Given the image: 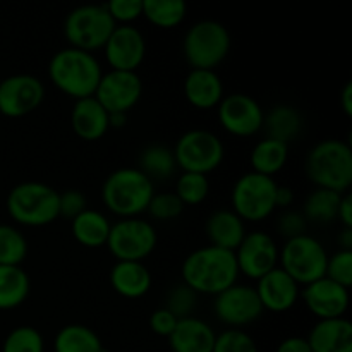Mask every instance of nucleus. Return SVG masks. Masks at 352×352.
Returning <instances> with one entry per match:
<instances>
[{"label":"nucleus","mask_w":352,"mask_h":352,"mask_svg":"<svg viewBox=\"0 0 352 352\" xmlns=\"http://www.w3.org/2000/svg\"><path fill=\"white\" fill-rule=\"evenodd\" d=\"M198 296L199 294H196L191 287L181 282L167 292L164 308H167L177 320L188 318L195 313L196 305H198Z\"/></svg>","instance_id":"e433bc0d"},{"label":"nucleus","mask_w":352,"mask_h":352,"mask_svg":"<svg viewBox=\"0 0 352 352\" xmlns=\"http://www.w3.org/2000/svg\"><path fill=\"white\" fill-rule=\"evenodd\" d=\"M54 352H107L93 329L79 323L62 327L54 339Z\"/></svg>","instance_id":"c756f323"},{"label":"nucleus","mask_w":352,"mask_h":352,"mask_svg":"<svg viewBox=\"0 0 352 352\" xmlns=\"http://www.w3.org/2000/svg\"><path fill=\"white\" fill-rule=\"evenodd\" d=\"M337 243H339L340 250L352 251V229H347V227H342L339 237H337Z\"/></svg>","instance_id":"8fccbe9b"},{"label":"nucleus","mask_w":352,"mask_h":352,"mask_svg":"<svg viewBox=\"0 0 352 352\" xmlns=\"http://www.w3.org/2000/svg\"><path fill=\"white\" fill-rule=\"evenodd\" d=\"M174 192L184 206L199 205L210 195L208 175L196 174V172H182L175 181Z\"/></svg>","instance_id":"f704fd0d"},{"label":"nucleus","mask_w":352,"mask_h":352,"mask_svg":"<svg viewBox=\"0 0 352 352\" xmlns=\"http://www.w3.org/2000/svg\"><path fill=\"white\" fill-rule=\"evenodd\" d=\"M28 256V241L19 229L0 223V265L21 267Z\"/></svg>","instance_id":"72a5a7b5"},{"label":"nucleus","mask_w":352,"mask_h":352,"mask_svg":"<svg viewBox=\"0 0 352 352\" xmlns=\"http://www.w3.org/2000/svg\"><path fill=\"white\" fill-rule=\"evenodd\" d=\"M103 52L112 71L136 72L146 57V38L143 31L133 24H117Z\"/></svg>","instance_id":"f3484780"},{"label":"nucleus","mask_w":352,"mask_h":352,"mask_svg":"<svg viewBox=\"0 0 352 352\" xmlns=\"http://www.w3.org/2000/svg\"><path fill=\"white\" fill-rule=\"evenodd\" d=\"M140 168L143 174L153 181H165V179L172 177L174 172L177 170V164H175L174 151L172 148L165 146V144H150L144 148L140 155Z\"/></svg>","instance_id":"2f4dec72"},{"label":"nucleus","mask_w":352,"mask_h":352,"mask_svg":"<svg viewBox=\"0 0 352 352\" xmlns=\"http://www.w3.org/2000/svg\"><path fill=\"white\" fill-rule=\"evenodd\" d=\"M329 251L311 234L285 239L284 246L278 248V267L299 285L311 284L325 277Z\"/></svg>","instance_id":"0eeeda50"},{"label":"nucleus","mask_w":352,"mask_h":352,"mask_svg":"<svg viewBox=\"0 0 352 352\" xmlns=\"http://www.w3.org/2000/svg\"><path fill=\"white\" fill-rule=\"evenodd\" d=\"M263 306L256 289L248 284H234L215 296L213 313L229 329H241L251 325L263 315Z\"/></svg>","instance_id":"f8f14e48"},{"label":"nucleus","mask_w":352,"mask_h":352,"mask_svg":"<svg viewBox=\"0 0 352 352\" xmlns=\"http://www.w3.org/2000/svg\"><path fill=\"white\" fill-rule=\"evenodd\" d=\"M205 232L212 246L236 251L248 230L246 222L236 212H232L230 208H220L208 215Z\"/></svg>","instance_id":"b1692460"},{"label":"nucleus","mask_w":352,"mask_h":352,"mask_svg":"<svg viewBox=\"0 0 352 352\" xmlns=\"http://www.w3.org/2000/svg\"><path fill=\"white\" fill-rule=\"evenodd\" d=\"M212 352H260V349L250 333L241 329H229L217 333Z\"/></svg>","instance_id":"4c0bfd02"},{"label":"nucleus","mask_w":352,"mask_h":352,"mask_svg":"<svg viewBox=\"0 0 352 352\" xmlns=\"http://www.w3.org/2000/svg\"><path fill=\"white\" fill-rule=\"evenodd\" d=\"M217 117L223 131L237 138H250L263 129L265 110L254 96L230 93L217 105Z\"/></svg>","instance_id":"ddd939ff"},{"label":"nucleus","mask_w":352,"mask_h":352,"mask_svg":"<svg viewBox=\"0 0 352 352\" xmlns=\"http://www.w3.org/2000/svg\"><path fill=\"white\" fill-rule=\"evenodd\" d=\"M277 230L285 239H291V237L306 234V230H308V220L302 215L301 210H282L280 215L277 217Z\"/></svg>","instance_id":"79ce46f5"},{"label":"nucleus","mask_w":352,"mask_h":352,"mask_svg":"<svg viewBox=\"0 0 352 352\" xmlns=\"http://www.w3.org/2000/svg\"><path fill=\"white\" fill-rule=\"evenodd\" d=\"M184 0H143V16L157 28H175L186 19Z\"/></svg>","instance_id":"473e14b6"},{"label":"nucleus","mask_w":352,"mask_h":352,"mask_svg":"<svg viewBox=\"0 0 352 352\" xmlns=\"http://www.w3.org/2000/svg\"><path fill=\"white\" fill-rule=\"evenodd\" d=\"M325 277L349 289L352 285V251L339 250L329 254Z\"/></svg>","instance_id":"ea45409f"},{"label":"nucleus","mask_w":352,"mask_h":352,"mask_svg":"<svg viewBox=\"0 0 352 352\" xmlns=\"http://www.w3.org/2000/svg\"><path fill=\"white\" fill-rule=\"evenodd\" d=\"M110 227L112 223H110L109 217L95 208H86L85 212L71 220L72 237L86 248L105 246Z\"/></svg>","instance_id":"bb28decb"},{"label":"nucleus","mask_w":352,"mask_h":352,"mask_svg":"<svg viewBox=\"0 0 352 352\" xmlns=\"http://www.w3.org/2000/svg\"><path fill=\"white\" fill-rule=\"evenodd\" d=\"M306 340L311 352H352V323L344 316L318 320Z\"/></svg>","instance_id":"5701e85b"},{"label":"nucleus","mask_w":352,"mask_h":352,"mask_svg":"<svg viewBox=\"0 0 352 352\" xmlns=\"http://www.w3.org/2000/svg\"><path fill=\"white\" fill-rule=\"evenodd\" d=\"M71 127L85 141H98L110 129L109 112L95 96L74 100L71 110Z\"/></svg>","instance_id":"4be33fe9"},{"label":"nucleus","mask_w":352,"mask_h":352,"mask_svg":"<svg viewBox=\"0 0 352 352\" xmlns=\"http://www.w3.org/2000/svg\"><path fill=\"white\" fill-rule=\"evenodd\" d=\"M277 181L250 170L236 179L230 191V205L244 222H261L275 212Z\"/></svg>","instance_id":"1a4fd4ad"},{"label":"nucleus","mask_w":352,"mask_h":352,"mask_svg":"<svg viewBox=\"0 0 352 352\" xmlns=\"http://www.w3.org/2000/svg\"><path fill=\"white\" fill-rule=\"evenodd\" d=\"M116 26L105 3H85L74 7L65 16L64 36L69 47L93 54L105 47Z\"/></svg>","instance_id":"6e6552de"},{"label":"nucleus","mask_w":352,"mask_h":352,"mask_svg":"<svg viewBox=\"0 0 352 352\" xmlns=\"http://www.w3.org/2000/svg\"><path fill=\"white\" fill-rule=\"evenodd\" d=\"M234 254L239 274L251 280H258L278 267V246L274 237L265 230L246 232Z\"/></svg>","instance_id":"2eb2a0df"},{"label":"nucleus","mask_w":352,"mask_h":352,"mask_svg":"<svg viewBox=\"0 0 352 352\" xmlns=\"http://www.w3.org/2000/svg\"><path fill=\"white\" fill-rule=\"evenodd\" d=\"M10 219L24 227H43L58 219V191L40 181H24L7 195Z\"/></svg>","instance_id":"39448f33"},{"label":"nucleus","mask_w":352,"mask_h":352,"mask_svg":"<svg viewBox=\"0 0 352 352\" xmlns=\"http://www.w3.org/2000/svg\"><path fill=\"white\" fill-rule=\"evenodd\" d=\"M158 234L153 223L141 217L120 219L110 227L105 246L117 261H143L155 251Z\"/></svg>","instance_id":"9b49d317"},{"label":"nucleus","mask_w":352,"mask_h":352,"mask_svg":"<svg viewBox=\"0 0 352 352\" xmlns=\"http://www.w3.org/2000/svg\"><path fill=\"white\" fill-rule=\"evenodd\" d=\"M31 291L30 275L23 267L0 265V311L19 308Z\"/></svg>","instance_id":"c85d7f7f"},{"label":"nucleus","mask_w":352,"mask_h":352,"mask_svg":"<svg viewBox=\"0 0 352 352\" xmlns=\"http://www.w3.org/2000/svg\"><path fill=\"white\" fill-rule=\"evenodd\" d=\"M2 352H45L43 336L34 327H16L3 339Z\"/></svg>","instance_id":"c9c22d12"},{"label":"nucleus","mask_w":352,"mask_h":352,"mask_svg":"<svg viewBox=\"0 0 352 352\" xmlns=\"http://www.w3.org/2000/svg\"><path fill=\"white\" fill-rule=\"evenodd\" d=\"M302 126H305V120L296 107L289 103H278L265 113L261 131L267 133V138L289 144L301 134Z\"/></svg>","instance_id":"a878e982"},{"label":"nucleus","mask_w":352,"mask_h":352,"mask_svg":"<svg viewBox=\"0 0 352 352\" xmlns=\"http://www.w3.org/2000/svg\"><path fill=\"white\" fill-rule=\"evenodd\" d=\"M153 277L143 261H117L110 270V285L119 296L140 299L151 289Z\"/></svg>","instance_id":"393cba45"},{"label":"nucleus","mask_w":352,"mask_h":352,"mask_svg":"<svg viewBox=\"0 0 352 352\" xmlns=\"http://www.w3.org/2000/svg\"><path fill=\"white\" fill-rule=\"evenodd\" d=\"M232 47L229 28L215 19H201L188 28L182 38V55L191 69L219 67Z\"/></svg>","instance_id":"423d86ee"},{"label":"nucleus","mask_w":352,"mask_h":352,"mask_svg":"<svg viewBox=\"0 0 352 352\" xmlns=\"http://www.w3.org/2000/svg\"><path fill=\"white\" fill-rule=\"evenodd\" d=\"M184 96L196 109H215L226 96L222 78L212 69H191L184 78Z\"/></svg>","instance_id":"412c9836"},{"label":"nucleus","mask_w":352,"mask_h":352,"mask_svg":"<svg viewBox=\"0 0 352 352\" xmlns=\"http://www.w3.org/2000/svg\"><path fill=\"white\" fill-rule=\"evenodd\" d=\"M182 210H184V205H182L181 199L175 196V192L155 191V195L151 196L146 212L157 220H174L181 215Z\"/></svg>","instance_id":"58836bf2"},{"label":"nucleus","mask_w":352,"mask_h":352,"mask_svg":"<svg viewBox=\"0 0 352 352\" xmlns=\"http://www.w3.org/2000/svg\"><path fill=\"white\" fill-rule=\"evenodd\" d=\"M105 7L116 24H133L143 16V0H110Z\"/></svg>","instance_id":"a19ab883"},{"label":"nucleus","mask_w":352,"mask_h":352,"mask_svg":"<svg viewBox=\"0 0 352 352\" xmlns=\"http://www.w3.org/2000/svg\"><path fill=\"white\" fill-rule=\"evenodd\" d=\"M217 333L213 327L198 316L179 320L174 332L168 336L172 352H212Z\"/></svg>","instance_id":"aec40b11"},{"label":"nucleus","mask_w":352,"mask_h":352,"mask_svg":"<svg viewBox=\"0 0 352 352\" xmlns=\"http://www.w3.org/2000/svg\"><path fill=\"white\" fill-rule=\"evenodd\" d=\"M43 98V81L33 74H12L0 81V113L10 119H19L36 110Z\"/></svg>","instance_id":"4468645a"},{"label":"nucleus","mask_w":352,"mask_h":352,"mask_svg":"<svg viewBox=\"0 0 352 352\" xmlns=\"http://www.w3.org/2000/svg\"><path fill=\"white\" fill-rule=\"evenodd\" d=\"M155 195V184L138 167H120L107 175L102 186V201L119 219H133L144 213Z\"/></svg>","instance_id":"20e7f679"},{"label":"nucleus","mask_w":352,"mask_h":352,"mask_svg":"<svg viewBox=\"0 0 352 352\" xmlns=\"http://www.w3.org/2000/svg\"><path fill=\"white\" fill-rule=\"evenodd\" d=\"M127 124V113L116 112L109 113V126L110 127H124Z\"/></svg>","instance_id":"3c124183"},{"label":"nucleus","mask_w":352,"mask_h":352,"mask_svg":"<svg viewBox=\"0 0 352 352\" xmlns=\"http://www.w3.org/2000/svg\"><path fill=\"white\" fill-rule=\"evenodd\" d=\"M342 195L330 189L315 188L302 203V215L306 217L308 223H332L337 220V212H339V203Z\"/></svg>","instance_id":"7c9ffc66"},{"label":"nucleus","mask_w":352,"mask_h":352,"mask_svg":"<svg viewBox=\"0 0 352 352\" xmlns=\"http://www.w3.org/2000/svg\"><path fill=\"white\" fill-rule=\"evenodd\" d=\"M172 151L177 168L203 175L217 170L226 157L223 141L208 129H189L182 133Z\"/></svg>","instance_id":"9d476101"},{"label":"nucleus","mask_w":352,"mask_h":352,"mask_svg":"<svg viewBox=\"0 0 352 352\" xmlns=\"http://www.w3.org/2000/svg\"><path fill=\"white\" fill-rule=\"evenodd\" d=\"M337 219L342 223V227L352 229V195L351 192H344L339 203V212H337Z\"/></svg>","instance_id":"49530a36"},{"label":"nucleus","mask_w":352,"mask_h":352,"mask_svg":"<svg viewBox=\"0 0 352 352\" xmlns=\"http://www.w3.org/2000/svg\"><path fill=\"white\" fill-rule=\"evenodd\" d=\"M275 352H311L306 337H287V339L280 340Z\"/></svg>","instance_id":"a18cd8bd"},{"label":"nucleus","mask_w":352,"mask_h":352,"mask_svg":"<svg viewBox=\"0 0 352 352\" xmlns=\"http://www.w3.org/2000/svg\"><path fill=\"white\" fill-rule=\"evenodd\" d=\"M289 160V144L272 138H261L256 141L250 153L251 170L256 174L274 177L285 167Z\"/></svg>","instance_id":"cd10ccee"},{"label":"nucleus","mask_w":352,"mask_h":352,"mask_svg":"<svg viewBox=\"0 0 352 352\" xmlns=\"http://www.w3.org/2000/svg\"><path fill=\"white\" fill-rule=\"evenodd\" d=\"M143 95V81L138 72L107 71L103 72L95 89V98L109 113H127Z\"/></svg>","instance_id":"dca6fc26"},{"label":"nucleus","mask_w":352,"mask_h":352,"mask_svg":"<svg viewBox=\"0 0 352 352\" xmlns=\"http://www.w3.org/2000/svg\"><path fill=\"white\" fill-rule=\"evenodd\" d=\"M254 289L265 311L272 313H285L294 308L301 294V287L280 267L258 278Z\"/></svg>","instance_id":"6ab92c4d"},{"label":"nucleus","mask_w":352,"mask_h":352,"mask_svg":"<svg viewBox=\"0 0 352 352\" xmlns=\"http://www.w3.org/2000/svg\"><path fill=\"white\" fill-rule=\"evenodd\" d=\"M179 320L168 311L167 308H158L151 313L150 316V329L153 330V333L160 337H167L174 332L175 325H177Z\"/></svg>","instance_id":"c03bdc74"},{"label":"nucleus","mask_w":352,"mask_h":352,"mask_svg":"<svg viewBox=\"0 0 352 352\" xmlns=\"http://www.w3.org/2000/svg\"><path fill=\"white\" fill-rule=\"evenodd\" d=\"M103 69L91 52L64 47L52 55L48 62V78L52 85L74 100L95 95Z\"/></svg>","instance_id":"f03ea898"},{"label":"nucleus","mask_w":352,"mask_h":352,"mask_svg":"<svg viewBox=\"0 0 352 352\" xmlns=\"http://www.w3.org/2000/svg\"><path fill=\"white\" fill-rule=\"evenodd\" d=\"M239 275L234 251L212 244L191 251L181 267L182 282L196 294H220L236 284Z\"/></svg>","instance_id":"f257e3e1"},{"label":"nucleus","mask_w":352,"mask_h":352,"mask_svg":"<svg viewBox=\"0 0 352 352\" xmlns=\"http://www.w3.org/2000/svg\"><path fill=\"white\" fill-rule=\"evenodd\" d=\"M340 107L347 117L352 116V81H347L344 85L342 93H340Z\"/></svg>","instance_id":"09e8293b"},{"label":"nucleus","mask_w":352,"mask_h":352,"mask_svg":"<svg viewBox=\"0 0 352 352\" xmlns=\"http://www.w3.org/2000/svg\"><path fill=\"white\" fill-rule=\"evenodd\" d=\"M86 208H88V201H86L85 192L78 191V189H67L64 192H58V217L72 220Z\"/></svg>","instance_id":"37998d69"},{"label":"nucleus","mask_w":352,"mask_h":352,"mask_svg":"<svg viewBox=\"0 0 352 352\" xmlns=\"http://www.w3.org/2000/svg\"><path fill=\"white\" fill-rule=\"evenodd\" d=\"M309 181L322 189L344 195L352 184V148L349 141L325 138L309 148L305 158Z\"/></svg>","instance_id":"7ed1b4c3"},{"label":"nucleus","mask_w":352,"mask_h":352,"mask_svg":"<svg viewBox=\"0 0 352 352\" xmlns=\"http://www.w3.org/2000/svg\"><path fill=\"white\" fill-rule=\"evenodd\" d=\"M294 199H296V195L289 186H278L277 192H275V208H282V210L291 208Z\"/></svg>","instance_id":"de8ad7c7"},{"label":"nucleus","mask_w":352,"mask_h":352,"mask_svg":"<svg viewBox=\"0 0 352 352\" xmlns=\"http://www.w3.org/2000/svg\"><path fill=\"white\" fill-rule=\"evenodd\" d=\"M299 298L311 315L318 320L342 318L349 309V289L330 278L322 277L301 289Z\"/></svg>","instance_id":"a211bd4d"}]
</instances>
